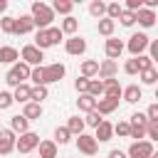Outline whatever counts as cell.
Segmentation results:
<instances>
[{
    "label": "cell",
    "mask_w": 158,
    "mask_h": 158,
    "mask_svg": "<svg viewBox=\"0 0 158 158\" xmlns=\"http://www.w3.org/2000/svg\"><path fill=\"white\" fill-rule=\"evenodd\" d=\"M40 146V136L37 133H32V131H27V133H22L17 141H15V148L20 151V153H30L32 148H37Z\"/></svg>",
    "instance_id": "277c9868"
},
{
    "label": "cell",
    "mask_w": 158,
    "mask_h": 158,
    "mask_svg": "<svg viewBox=\"0 0 158 158\" xmlns=\"http://www.w3.org/2000/svg\"><path fill=\"white\" fill-rule=\"evenodd\" d=\"M118 20H121V25H123V27H131V25L136 22V12H128V10H123V12L118 15Z\"/></svg>",
    "instance_id": "f35d334b"
},
{
    "label": "cell",
    "mask_w": 158,
    "mask_h": 158,
    "mask_svg": "<svg viewBox=\"0 0 158 158\" xmlns=\"http://www.w3.org/2000/svg\"><path fill=\"white\" fill-rule=\"evenodd\" d=\"M5 7H7V2H5V0H0V12H2Z\"/></svg>",
    "instance_id": "db71d44e"
},
{
    "label": "cell",
    "mask_w": 158,
    "mask_h": 158,
    "mask_svg": "<svg viewBox=\"0 0 158 158\" xmlns=\"http://www.w3.org/2000/svg\"><path fill=\"white\" fill-rule=\"evenodd\" d=\"M77 104H79V109H81V111H86V114L96 109V99H94V96H89V94H79Z\"/></svg>",
    "instance_id": "cb8c5ba5"
},
{
    "label": "cell",
    "mask_w": 158,
    "mask_h": 158,
    "mask_svg": "<svg viewBox=\"0 0 158 158\" xmlns=\"http://www.w3.org/2000/svg\"><path fill=\"white\" fill-rule=\"evenodd\" d=\"M146 136V126H131V131H128V138H143Z\"/></svg>",
    "instance_id": "ee69618b"
},
{
    "label": "cell",
    "mask_w": 158,
    "mask_h": 158,
    "mask_svg": "<svg viewBox=\"0 0 158 158\" xmlns=\"http://www.w3.org/2000/svg\"><path fill=\"white\" fill-rule=\"evenodd\" d=\"M72 7H74V2H69V0H54V5H52V12H59V15H67V17H69Z\"/></svg>",
    "instance_id": "4316f807"
},
{
    "label": "cell",
    "mask_w": 158,
    "mask_h": 158,
    "mask_svg": "<svg viewBox=\"0 0 158 158\" xmlns=\"http://www.w3.org/2000/svg\"><path fill=\"white\" fill-rule=\"evenodd\" d=\"M123 72H126V74H131V77H133V74H138V64H136V57H133V59H128V62L123 64Z\"/></svg>",
    "instance_id": "bcb514c9"
},
{
    "label": "cell",
    "mask_w": 158,
    "mask_h": 158,
    "mask_svg": "<svg viewBox=\"0 0 158 158\" xmlns=\"http://www.w3.org/2000/svg\"><path fill=\"white\" fill-rule=\"evenodd\" d=\"M101 84H104V94H106V99H118L121 91H123L121 84H118L116 79H104Z\"/></svg>",
    "instance_id": "5bb4252c"
},
{
    "label": "cell",
    "mask_w": 158,
    "mask_h": 158,
    "mask_svg": "<svg viewBox=\"0 0 158 158\" xmlns=\"http://www.w3.org/2000/svg\"><path fill=\"white\" fill-rule=\"evenodd\" d=\"M15 148V133L10 128H0V156H7Z\"/></svg>",
    "instance_id": "9c48e42d"
},
{
    "label": "cell",
    "mask_w": 158,
    "mask_h": 158,
    "mask_svg": "<svg viewBox=\"0 0 158 158\" xmlns=\"http://www.w3.org/2000/svg\"><path fill=\"white\" fill-rule=\"evenodd\" d=\"M114 27H116V22H114V20H109V17H101V20H99V35H104V37H111Z\"/></svg>",
    "instance_id": "f1b7e54d"
},
{
    "label": "cell",
    "mask_w": 158,
    "mask_h": 158,
    "mask_svg": "<svg viewBox=\"0 0 158 158\" xmlns=\"http://www.w3.org/2000/svg\"><path fill=\"white\" fill-rule=\"evenodd\" d=\"M146 133H148V141H158V121H148Z\"/></svg>",
    "instance_id": "ab89813d"
},
{
    "label": "cell",
    "mask_w": 158,
    "mask_h": 158,
    "mask_svg": "<svg viewBox=\"0 0 158 158\" xmlns=\"http://www.w3.org/2000/svg\"><path fill=\"white\" fill-rule=\"evenodd\" d=\"M148 35H143V32H136V35H131V40H128V52L133 54V57H138V54H143V49L148 47Z\"/></svg>",
    "instance_id": "5b68a950"
},
{
    "label": "cell",
    "mask_w": 158,
    "mask_h": 158,
    "mask_svg": "<svg viewBox=\"0 0 158 158\" xmlns=\"http://www.w3.org/2000/svg\"><path fill=\"white\" fill-rule=\"evenodd\" d=\"M27 123H30V121H27L25 116H20V114H17V116H12V118H10V131L22 136V133H27Z\"/></svg>",
    "instance_id": "d6986e66"
},
{
    "label": "cell",
    "mask_w": 158,
    "mask_h": 158,
    "mask_svg": "<svg viewBox=\"0 0 158 158\" xmlns=\"http://www.w3.org/2000/svg\"><path fill=\"white\" fill-rule=\"evenodd\" d=\"M148 47H151V54H148V57H151V62H153V59H158V42H148Z\"/></svg>",
    "instance_id": "f907efd6"
},
{
    "label": "cell",
    "mask_w": 158,
    "mask_h": 158,
    "mask_svg": "<svg viewBox=\"0 0 158 158\" xmlns=\"http://www.w3.org/2000/svg\"><path fill=\"white\" fill-rule=\"evenodd\" d=\"M69 138H72V133L67 131V126H57L54 128V143L64 146V143H69Z\"/></svg>",
    "instance_id": "4dcf8cb0"
},
{
    "label": "cell",
    "mask_w": 158,
    "mask_h": 158,
    "mask_svg": "<svg viewBox=\"0 0 158 158\" xmlns=\"http://www.w3.org/2000/svg\"><path fill=\"white\" fill-rule=\"evenodd\" d=\"M20 57H22V62H25L27 67H30V64H32V67H40V62L44 59V57H42V49H37L35 44H27V47H22Z\"/></svg>",
    "instance_id": "52a82bcc"
},
{
    "label": "cell",
    "mask_w": 158,
    "mask_h": 158,
    "mask_svg": "<svg viewBox=\"0 0 158 158\" xmlns=\"http://www.w3.org/2000/svg\"><path fill=\"white\" fill-rule=\"evenodd\" d=\"M27 77H30V67H27L25 62H17V64H12V69L5 74V81H7L10 86H20L22 79H27Z\"/></svg>",
    "instance_id": "3957f363"
},
{
    "label": "cell",
    "mask_w": 158,
    "mask_h": 158,
    "mask_svg": "<svg viewBox=\"0 0 158 158\" xmlns=\"http://www.w3.org/2000/svg\"><path fill=\"white\" fill-rule=\"evenodd\" d=\"M77 27H79L77 17H72V15H69V17L62 22V35H64V32H67V35H74V32H77Z\"/></svg>",
    "instance_id": "836d02e7"
},
{
    "label": "cell",
    "mask_w": 158,
    "mask_h": 158,
    "mask_svg": "<svg viewBox=\"0 0 158 158\" xmlns=\"http://www.w3.org/2000/svg\"><path fill=\"white\" fill-rule=\"evenodd\" d=\"M40 158H57V143L54 141H40Z\"/></svg>",
    "instance_id": "44dd1931"
},
{
    "label": "cell",
    "mask_w": 158,
    "mask_h": 158,
    "mask_svg": "<svg viewBox=\"0 0 158 158\" xmlns=\"http://www.w3.org/2000/svg\"><path fill=\"white\" fill-rule=\"evenodd\" d=\"M109 158H128V156H126L123 151H118V148H114V151L109 153Z\"/></svg>",
    "instance_id": "816d5d0a"
},
{
    "label": "cell",
    "mask_w": 158,
    "mask_h": 158,
    "mask_svg": "<svg viewBox=\"0 0 158 158\" xmlns=\"http://www.w3.org/2000/svg\"><path fill=\"white\" fill-rule=\"evenodd\" d=\"M30 17H32V25H37L40 30H47L52 25V20H54V12L44 2H32V15Z\"/></svg>",
    "instance_id": "6da1fadb"
},
{
    "label": "cell",
    "mask_w": 158,
    "mask_h": 158,
    "mask_svg": "<svg viewBox=\"0 0 158 158\" xmlns=\"http://www.w3.org/2000/svg\"><path fill=\"white\" fill-rule=\"evenodd\" d=\"M158 5V0H146V10H153Z\"/></svg>",
    "instance_id": "f5cc1de1"
},
{
    "label": "cell",
    "mask_w": 158,
    "mask_h": 158,
    "mask_svg": "<svg viewBox=\"0 0 158 158\" xmlns=\"http://www.w3.org/2000/svg\"><path fill=\"white\" fill-rule=\"evenodd\" d=\"M89 12H91L94 17H99V20H101V17L106 15V2H101V0H94V2L89 5Z\"/></svg>",
    "instance_id": "d6a6232c"
},
{
    "label": "cell",
    "mask_w": 158,
    "mask_h": 158,
    "mask_svg": "<svg viewBox=\"0 0 158 158\" xmlns=\"http://www.w3.org/2000/svg\"><path fill=\"white\" fill-rule=\"evenodd\" d=\"M64 47H67V52H69V54H84V52H86V40L74 35V37H69V40H67V44H64Z\"/></svg>",
    "instance_id": "8fae6325"
},
{
    "label": "cell",
    "mask_w": 158,
    "mask_h": 158,
    "mask_svg": "<svg viewBox=\"0 0 158 158\" xmlns=\"http://www.w3.org/2000/svg\"><path fill=\"white\" fill-rule=\"evenodd\" d=\"M121 52H123V42L116 40V37H109V40H106V57L114 62V59L121 57Z\"/></svg>",
    "instance_id": "7c38bea8"
},
{
    "label": "cell",
    "mask_w": 158,
    "mask_h": 158,
    "mask_svg": "<svg viewBox=\"0 0 158 158\" xmlns=\"http://www.w3.org/2000/svg\"><path fill=\"white\" fill-rule=\"evenodd\" d=\"M111 133H114V126H111L109 121H101V123L96 126V136H94V141H96V143H99V141H109Z\"/></svg>",
    "instance_id": "ffe728a7"
},
{
    "label": "cell",
    "mask_w": 158,
    "mask_h": 158,
    "mask_svg": "<svg viewBox=\"0 0 158 158\" xmlns=\"http://www.w3.org/2000/svg\"><path fill=\"white\" fill-rule=\"evenodd\" d=\"M136 20H138L143 27H153V25H156V12H153V10H146V7H141V10L136 12Z\"/></svg>",
    "instance_id": "e0dca14e"
},
{
    "label": "cell",
    "mask_w": 158,
    "mask_h": 158,
    "mask_svg": "<svg viewBox=\"0 0 158 158\" xmlns=\"http://www.w3.org/2000/svg\"><path fill=\"white\" fill-rule=\"evenodd\" d=\"M146 123H148V118H146L143 114H133L131 121H128V126H146Z\"/></svg>",
    "instance_id": "7dc6e473"
},
{
    "label": "cell",
    "mask_w": 158,
    "mask_h": 158,
    "mask_svg": "<svg viewBox=\"0 0 158 158\" xmlns=\"http://www.w3.org/2000/svg\"><path fill=\"white\" fill-rule=\"evenodd\" d=\"M114 131H116L118 136H123V138H128V131H131V126H128V121H118V123L114 126Z\"/></svg>",
    "instance_id": "7bdbcfd3"
},
{
    "label": "cell",
    "mask_w": 158,
    "mask_h": 158,
    "mask_svg": "<svg viewBox=\"0 0 158 158\" xmlns=\"http://www.w3.org/2000/svg\"><path fill=\"white\" fill-rule=\"evenodd\" d=\"M116 72H118V64L111 62V59H104V62L99 64V72H96V74H99L101 79H114Z\"/></svg>",
    "instance_id": "4fadbf2b"
},
{
    "label": "cell",
    "mask_w": 158,
    "mask_h": 158,
    "mask_svg": "<svg viewBox=\"0 0 158 158\" xmlns=\"http://www.w3.org/2000/svg\"><path fill=\"white\" fill-rule=\"evenodd\" d=\"M153 156V143L151 141H136L128 148V158H151Z\"/></svg>",
    "instance_id": "8992f818"
},
{
    "label": "cell",
    "mask_w": 158,
    "mask_h": 158,
    "mask_svg": "<svg viewBox=\"0 0 158 158\" xmlns=\"http://www.w3.org/2000/svg\"><path fill=\"white\" fill-rule=\"evenodd\" d=\"M121 12H123V7H121L118 2H109V5H106V17H109V20H116Z\"/></svg>",
    "instance_id": "8d00e7d4"
},
{
    "label": "cell",
    "mask_w": 158,
    "mask_h": 158,
    "mask_svg": "<svg viewBox=\"0 0 158 158\" xmlns=\"http://www.w3.org/2000/svg\"><path fill=\"white\" fill-rule=\"evenodd\" d=\"M74 86H77V91H79V94H86V86H89V79H86V77H79V79L74 81Z\"/></svg>",
    "instance_id": "c3c4849f"
},
{
    "label": "cell",
    "mask_w": 158,
    "mask_h": 158,
    "mask_svg": "<svg viewBox=\"0 0 158 158\" xmlns=\"http://www.w3.org/2000/svg\"><path fill=\"white\" fill-rule=\"evenodd\" d=\"M121 96H123V101H128V104H136V101H141L143 91H141V86H138V84H131V86H126V89L121 91Z\"/></svg>",
    "instance_id": "9a60e30c"
},
{
    "label": "cell",
    "mask_w": 158,
    "mask_h": 158,
    "mask_svg": "<svg viewBox=\"0 0 158 158\" xmlns=\"http://www.w3.org/2000/svg\"><path fill=\"white\" fill-rule=\"evenodd\" d=\"M67 131H69V133H74V136H81V133H84V118L72 116V118H69V123H67Z\"/></svg>",
    "instance_id": "484cf974"
},
{
    "label": "cell",
    "mask_w": 158,
    "mask_h": 158,
    "mask_svg": "<svg viewBox=\"0 0 158 158\" xmlns=\"http://www.w3.org/2000/svg\"><path fill=\"white\" fill-rule=\"evenodd\" d=\"M30 79L35 81V86H47V79H44V67H35V69H30Z\"/></svg>",
    "instance_id": "83f0119b"
},
{
    "label": "cell",
    "mask_w": 158,
    "mask_h": 158,
    "mask_svg": "<svg viewBox=\"0 0 158 158\" xmlns=\"http://www.w3.org/2000/svg\"><path fill=\"white\" fill-rule=\"evenodd\" d=\"M86 94L96 99L99 94H104V84H101V81H96V79H91V81H89V86H86Z\"/></svg>",
    "instance_id": "d590c367"
},
{
    "label": "cell",
    "mask_w": 158,
    "mask_h": 158,
    "mask_svg": "<svg viewBox=\"0 0 158 158\" xmlns=\"http://www.w3.org/2000/svg\"><path fill=\"white\" fill-rule=\"evenodd\" d=\"M64 64H59V62H54V64H49V67H44V79H47V84H52V81H59L62 77H64Z\"/></svg>",
    "instance_id": "30bf717a"
},
{
    "label": "cell",
    "mask_w": 158,
    "mask_h": 158,
    "mask_svg": "<svg viewBox=\"0 0 158 158\" xmlns=\"http://www.w3.org/2000/svg\"><path fill=\"white\" fill-rule=\"evenodd\" d=\"M12 106V94L10 91H0V109H10Z\"/></svg>",
    "instance_id": "f6af8a7d"
},
{
    "label": "cell",
    "mask_w": 158,
    "mask_h": 158,
    "mask_svg": "<svg viewBox=\"0 0 158 158\" xmlns=\"http://www.w3.org/2000/svg\"><path fill=\"white\" fill-rule=\"evenodd\" d=\"M15 59H20V54H17L15 47H0V62L2 64H12Z\"/></svg>",
    "instance_id": "d4e9b609"
},
{
    "label": "cell",
    "mask_w": 158,
    "mask_h": 158,
    "mask_svg": "<svg viewBox=\"0 0 158 158\" xmlns=\"http://www.w3.org/2000/svg\"><path fill=\"white\" fill-rule=\"evenodd\" d=\"M146 118H148V121H158V104H151V106H148Z\"/></svg>",
    "instance_id": "681fc988"
},
{
    "label": "cell",
    "mask_w": 158,
    "mask_h": 158,
    "mask_svg": "<svg viewBox=\"0 0 158 158\" xmlns=\"http://www.w3.org/2000/svg\"><path fill=\"white\" fill-rule=\"evenodd\" d=\"M62 40V30L59 27H47V30H40L37 37H35V47L37 49H47L52 44H57Z\"/></svg>",
    "instance_id": "7a4b0ae2"
},
{
    "label": "cell",
    "mask_w": 158,
    "mask_h": 158,
    "mask_svg": "<svg viewBox=\"0 0 158 158\" xmlns=\"http://www.w3.org/2000/svg\"><path fill=\"white\" fill-rule=\"evenodd\" d=\"M101 121H104V118H101V114L94 109V111H89V116H86V121H84V123H89V126H94V128H96Z\"/></svg>",
    "instance_id": "60d3db41"
},
{
    "label": "cell",
    "mask_w": 158,
    "mask_h": 158,
    "mask_svg": "<svg viewBox=\"0 0 158 158\" xmlns=\"http://www.w3.org/2000/svg\"><path fill=\"white\" fill-rule=\"evenodd\" d=\"M118 109V99H96V111L104 116V114H114Z\"/></svg>",
    "instance_id": "2e32d148"
},
{
    "label": "cell",
    "mask_w": 158,
    "mask_h": 158,
    "mask_svg": "<svg viewBox=\"0 0 158 158\" xmlns=\"http://www.w3.org/2000/svg\"><path fill=\"white\" fill-rule=\"evenodd\" d=\"M136 64H138V72H146V69H153V62L148 54H138L136 57Z\"/></svg>",
    "instance_id": "74e56055"
},
{
    "label": "cell",
    "mask_w": 158,
    "mask_h": 158,
    "mask_svg": "<svg viewBox=\"0 0 158 158\" xmlns=\"http://www.w3.org/2000/svg\"><path fill=\"white\" fill-rule=\"evenodd\" d=\"M141 77H143V84H156L158 72H156V69H146V72H141Z\"/></svg>",
    "instance_id": "b9f144b4"
},
{
    "label": "cell",
    "mask_w": 158,
    "mask_h": 158,
    "mask_svg": "<svg viewBox=\"0 0 158 158\" xmlns=\"http://www.w3.org/2000/svg\"><path fill=\"white\" fill-rule=\"evenodd\" d=\"M32 27H35V25H32V17H30V15H22V17L15 22V35H27Z\"/></svg>",
    "instance_id": "7402d4cb"
},
{
    "label": "cell",
    "mask_w": 158,
    "mask_h": 158,
    "mask_svg": "<svg viewBox=\"0 0 158 158\" xmlns=\"http://www.w3.org/2000/svg\"><path fill=\"white\" fill-rule=\"evenodd\" d=\"M22 116H25L27 121H35V118H40V116H42V104L27 101V104H25V111H22Z\"/></svg>",
    "instance_id": "ac0fdd59"
},
{
    "label": "cell",
    "mask_w": 158,
    "mask_h": 158,
    "mask_svg": "<svg viewBox=\"0 0 158 158\" xmlns=\"http://www.w3.org/2000/svg\"><path fill=\"white\" fill-rule=\"evenodd\" d=\"M96 72H99V62H94V59H86V62L81 64V77H86V79H89V77H94Z\"/></svg>",
    "instance_id": "1f68e13d"
},
{
    "label": "cell",
    "mask_w": 158,
    "mask_h": 158,
    "mask_svg": "<svg viewBox=\"0 0 158 158\" xmlns=\"http://www.w3.org/2000/svg\"><path fill=\"white\" fill-rule=\"evenodd\" d=\"M44 99H47V86H32V89H30V101L42 104Z\"/></svg>",
    "instance_id": "f546056e"
},
{
    "label": "cell",
    "mask_w": 158,
    "mask_h": 158,
    "mask_svg": "<svg viewBox=\"0 0 158 158\" xmlns=\"http://www.w3.org/2000/svg\"><path fill=\"white\" fill-rule=\"evenodd\" d=\"M77 148H79L84 156H94V153L99 151V143L94 141V136H86V133H81V136H77Z\"/></svg>",
    "instance_id": "ba28073f"
},
{
    "label": "cell",
    "mask_w": 158,
    "mask_h": 158,
    "mask_svg": "<svg viewBox=\"0 0 158 158\" xmlns=\"http://www.w3.org/2000/svg\"><path fill=\"white\" fill-rule=\"evenodd\" d=\"M15 22H17V17H2L0 20V30L7 32V35H15Z\"/></svg>",
    "instance_id": "e575fe53"
},
{
    "label": "cell",
    "mask_w": 158,
    "mask_h": 158,
    "mask_svg": "<svg viewBox=\"0 0 158 158\" xmlns=\"http://www.w3.org/2000/svg\"><path fill=\"white\" fill-rule=\"evenodd\" d=\"M30 89H32V86H27V84H20V86H15V94H12V101H20V104H27V101H30Z\"/></svg>",
    "instance_id": "603a6c76"
}]
</instances>
